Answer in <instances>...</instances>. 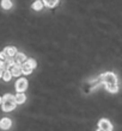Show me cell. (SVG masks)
Instances as JSON below:
<instances>
[{"label":"cell","mask_w":122,"mask_h":131,"mask_svg":"<svg viewBox=\"0 0 122 131\" xmlns=\"http://www.w3.org/2000/svg\"><path fill=\"white\" fill-rule=\"evenodd\" d=\"M1 7H3L4 10H10L11 7H12L11 0H1Z\"/></svg>","instance_id":"13"},{"label":"cell","mask_w":122,"mask_h":131,"mask_svg":"<svg viewBox=\"0 0 122 131\" xmlns=\"http://www.w3.org/2000/svg\"><path fill=\"white\" fill-rule=\"evenodd\" d=\"M98 128L103 131H112V125L108 119H101L98 122Z\"/></svg>","instance_id":"4"},{"label":"cell","mask_w":122,"mask_h":131,"mask_svg":"<svg viewBox=\"0 0 122 131\" xmlns=\"http://www.w3.org/2000/svg\"><path fill=\"white\" fill-rule=\"evenodd\" d=\"M28 61V60H26ZM22 72H23V74H31V72H32V68H31V66L29 64L28 62H25L24 64L22 66Z\"/></svg>","instance_id":"9"},{"label":"cell","mask_w":122,"mask_h":131,"mask_svg":"<svg viewBox=\"0 0 122 131\" xmlns=\"http://www.w3.org/2000/svg\"><path fill=\"white\" fill-rule=\"evenodd\" d=\"M43 4L47 7H55L59 4V0H43Z\"/></svg>","instance_id":"11"},{"label":"cell","mask_w":122,"mask_h":131,"mask_svg":"<svg viewBox=\"0 0 122 131\" xmlns=\"http://www.w3.org/2000/svg\"><path fill=\"white\" fill-rule=\"evenodd\" d=\"M16 64L18 66H23L25 62H26V56L23 54V52H17V55H16Z\"/></svg>","instance_id":"6"},{"label":"cell","mask_w":122,"mask_h":131,"mask_svg":"<svg viewBox=\"0 0 122 131\" xmlns=\"http://www.w3.org/2000/svg\"><path fill=\"white\" fill-rule=\"evenodd\" d=\"M3 75H4V73H3V70H0V78H3Z\"/></svg>","instance_id":"18"},{"label":"cell","mask_w":122,"mask_h":131,"mask_svg":"<svg viewBox=\"0 0 122 131\" xmlns=\"http://www.w3.org/2000/svg\"><path fill=\"white\" fill-rule=\"evenodd\" d=\"M4 51L6 52V55L8 57H13V56L17 55V49L14 48V47H6V48L4 49Z\"/></svg>","instance_id":"8"},{"label":"cell","mask_w":122,"mask_h":131,"mask_svg":"<svg viewBox=\"0 0 122 131\" xmlns=\"http://www.w3.org/2000/svg\"><path fill=\"white\" fill-rule=\"evenodd\" d=\"M4 67H5V61L0 60V70H4Z\"/></svg>","instance_id":"17"},{"label":"cell","mask_w":122,"mask_h":131,"mask_svg":"<svg viewBox=\"0 0 122 131\" xmlns=\"http://www.w3.org/2000/svg\"><path fill=\"white\" fill-rule=\"evenodd\" d=\"M26 62H28L29 64L31 66V68H32V69H34V68H35V67H36V61H35V60H32V59H29L28 61H26Z\"/></svg>","instance_id":"15"},{"label":"cell","mask_w":122,"mask_h":131,"mask_svg":"<svg viewBox=\"0 0 122 131\" xmlns=\"http://www.w3.org/2000/svg\"><path fill=\"white\" fill-rule=\"evenodd\" d=\"M14 97H16V103L17 104H24L25 100H26L24 93H17V95H14Z\"/></svg>","instance_id":"10"},{"label":"cell","mask_w":122,"mask_h":131,"mask_svg":"<svg viewBox=\"0 0 122 131\" xmlns=\"http://www.w3.org/2000/svg\"><path fill=\"white\" fill-rule=\"evenodd\" d=\"M26 88H28V80L24 79V78L18 79L17 82H16V91L18 93H23Z\"/></svg>","instance_id":"3"},{"label":"cell","mask_w":122,"mask_h":131,"mask_svg":"<svg viewBox=\"0 0 122 131\" xmlns=\"http://www.w3.org/2000/svg\"><path fill=\"white\" fill-rule=\"evenodd\" d=\"M11 78H12V74H11L10 70H5V72H4V75H3V79L5 80V81H10Z\"/></svg>","instance_id":"14"},{"label":"cell","mask_w":122,"mask_h":131,"mask_svg":"<svg viewBox=\"0 0 122 131\" xmlns=\"http://www.w3.org/2000/svg\"><path fill=\"white\" fill-rule=\"evenodd\" d=\"M43 1H41V0H36L35 3L32 4V8L35 11H40V10H42V7H43Z\"/></svg>","instance_id":"12"},{"label":"cell","mask_w":122,"mask_h":131,"mask_svg":"<svg viewBox=\"0 0 122 131\" xmlns=\"http://www.w3.org/2000/svg\"><path fill=\"white\" fill-rule=\"evenodd\" d=\"M1 104H3V98L0 97V105H1Z\"/></svg>","instance_id":"19"},{"label":"cell","mask_w":122,"mask_h":131,"mask_svg":"<svg viewBox=\"0 0 122 131\" xmlns=\"http://www.w3.org/2000/svg\"><path fill=\"white\" fill-rule=\"evenodd\" d=\"M11 74H12V76H19L22 74V66H18V64H14L12 68L10 69Z\"/></svg>","instance_id":"7"},{"label":"cell","mask_w":122,"mask_h":131,"mask_svg":"<svg viewBox=\"0 0 122 131\" xmlns=\"http://www.w3.org/2000/svg\"><path fill=\"white\" fill-rule=\"evenodd\" d=\"M101 79L103 80V82L105 85L107 91H109L110 93H116L119 91V86H117V78L114 73H104L103 75H101Z\"/></svg>","instance_id":"1"},{"label":"cell","mask_w":122,"mask_h":131,"mask_svg":"<svg viewBox=\"0 0 122 131\" xmlns=\"http://www.w3.org/2000/svg\"><path fill=\"white\" fill-rule=\"evenodd\" d=\"M7 59H8V56L6 55V52H5V51H1V52H0V60H3V61H6Z\"/></svg>","instance_id":"16"},{"label":"cell","mask_w":122,"mask_h":131,"mask_svg":"<svg viewBox=\"0 0 122 131\" xmlns=\"http://www.w3.org/2000/svg\"><path fill=\"white\" fill-rule=\"evenodd\" d=\"M97 131H103V130H102V129H98V130Z\"/></svg>","instance_id":"20"},{"label":"cell","mask_w":122,"mask_h":131,"mask_svg":"<svg viewBox=\"0 0 122 131\" xmlns=\"http://www.w3.org/2000/svg\"><path fill=\"white\" fill-rule=\"evenodd\" d=\"M12 125V122H11L10 118H3L0 121V129L1 130H8Z\"/></svg>","instance_id":"5"},{"label":"cell","mask_w":122,"mask_h":131,"mask_svg":"<svg viewBox=\"0 0 122 131\" xmlns=\"http://www.w3.org/2000/svg\"><path fill=\"white\" fill-rule=\"evenodd\" d=\"M16 97H13L12 94L7 93L3 97V104H1V108L5 112H10V111H13L16 108Z\"/></svg>","instance_id":"2"}]
</instances>
